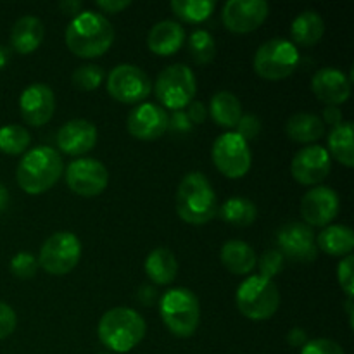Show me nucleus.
<instances>
[{"label":"nucleus","mask_w":354,"mask_h":354,"mask_svg":"<svg viewBox=\"0 0 354 354\" xmlns=\"http://www.w3.org/2000/svg\"><path fill=\"white\" fill-rule=\"evenodd\" d=\"M189 50L197 64H209L216 55V44L209 31L196 30L189 38Z\"/></svg>","instance_id":"473e14b6"},{"label":"nucleus","mask_w":354,"mask_h":354,"mask_svg":"<svg viewBox=\"0 0 354 354\" xmlns=\"http://www.w3.org/2000/svg\"><path fill=\"white\" fill-rule=\"evenodd\" d=\"M209 114L214 123L221 128H235L242 118V106L232 92H218L211 99Z\"/></svg>","instance_id":"cd10ccee"},{"label":"nucleus","mask_w":354,"mask_h":354,"mask_svg":"<svg viewBox=\"0 0 354 354\" xmlns=\"http://www.w3.org/2000/svg\"><path fill=\"white\" fill-rule=\"evenodd\" d=\"M287 342H289V344L292 346V348H301V349H303V346L308 342L306 332H304L303 328H299V327L292 328V330H290L289 334H287Z\"/></svg>","instance_id":"a18cd8bd"},{"label":"nucleus","mask_w":354,"mask_h":354,"mask_svg":"<svg viewBox=\"0 0 354 354\" xmlns=\"http://www.w3.org/2000/svg\"><path fill=\"white\" fill-rule=\"evenodd\" d=\"M325 33V23L317 10H304L290 26V35H292L294 44L301 47H313L322 40Z\"/></svg>","instance_id":"a878e982"},{"label":"nucleus","mask_w":354,"mask_h":354,"mask_svg":"<svg viewBox=\"0 0 354 354\" xmlns=\"http://www.w3.org/2000/svg\"><path fill=\"white\" fill-rule=\"evenodd\" d=\"M44 40V24L35 16H23L14 23L10 31V44L14 50L26 55L37 50Z\"/></svg>","instance_id":"4be33fe9"},{"label":"nucleus","mask_w":354,"mask_h":354,"mask_svg":"<svg viewBox=\"0 0 354 354\" xmlns=\"http://www.w3.org/2000/svg\"><path fill=\"white\" fill-rule=\"evenodd\" d=\"M353 265H354V256L349 254L339 263L337 266V280L341 283L342 290L348 294V297L354 296V277H353Z\"/></svg>","instance_id":"e433bc0d"},{"label":"nucleus","mask_w":354,"mask_h":354,"mask_svg":"<svg viewBox=\"0 0 354 354\" xmlns=\"http://www.w3.org/2000/svg\"><path fill=\"white\" fill-rule=\"evenodd\" d=\"M270 12L265 0H230L225 3L221 21L234 33H251L261 26Z\"/></svg>","instance_id":"4468645a"},{"label":"nucleus","mask_w":354,"mask_h":354,"mask_svg":"<svg viewBox=\"0 0 354 354\" xmlns=\"http://www.w3.org/2000/svg\"><path fill=\"white\" fill-rule=\"evenodd\" d=\"M130 6V0H99V2H97V7L107 14H118Z\"/></svg>","instance_id":"37998d69"},{"label":"nucleus","mask_w":354,"mask_h":354,"mask_svg":"<svg viewBox=\"0 0 354 354\" xmlns=\"http://www.w3.org/2000/svg\"><path fill=\"white\" fill-rule=\"evenodd\" d=\"M315 241L318 249L330 256H349L354 249V234L346 225H327Z\"/></svg>","instance_id":"bb28decb"},{"label":"nucleus","mask_w":354,"mask_h":354,"mask_svg":"<svg viewBox=\"0 0 354 354\" xmlns=\"http://www.w3.org/2000/svg\"><path fill=\"white\" fill-rule=\"evenodd\" d=\"M299 64V50L296 45L283 38L265 41L254 54V71L261 78L279 82L296 71Z\"/></svg>","instance_id":"6e6552de"},{"label":"nucleus","mask_w":354,"mask_h":354,"mask_svg":"<svg viewBox=\"0 0 354 354\" xmlns=\"http://www.w3.org/2000/svg\"><path fill=\"white\" fill-rule=\"evenodd\" d=\"M346 311H348L349 325L353 327V297H348V301H346Z\"/></svg>","instance_id":"3c124183"},{"label":"nucleus","mask_w":354,"mask_h":354,"mask_svg":"<svg viewBox=\"0 0 354 354\" xmlns=\"http://www.w3.org/2000/svg\"><path fill=\"white\" fill-rule=\"evenodd\" d=\"M114 41V28L106 16L93 10H83L73 17L66 30V45L83 59L100 57Z\"/></svg>","instance_id":"f257e3e1"},{"label":"nucleus","mask_w":354,"mask_h":354,"mask_svg":"<svg viewBox=\"0 0 354 354\" xmlns=\"http://www.w3.org/2000/svg\"><path fill=\"white\" fill-rule=\"evenodd\" d=\"M162 322L176 337H190L199 327L201 306L196 294L183 287L169 289L159 303Z\"/></svg>","instance_id":"39448f33"},{"label":"nucleus","mask_w":354,"mask_h":354,"mask_svg":"<svg viewBox=\"0 0 354 354\" xmlns=\"http://www.w3.org/2000/svg\"><path fill=\"white\" fill-rule=\"evenodd\" d=\"M10 61V50L7 47H0V69L6 68Z\"/></svg>","instance_id":"8fccbe9b"},{"label":"nucleus","mask_w":354,"mask_h":354,"mask_svg":"<svg viewBox=\"0 0 354 354\" xmlns=\"http://www.w3.org/2000/svg\"><path fill=\"white\" fill-rule=\"evenodd\" d=\"M147 325L131 308H113L106 311L99 322V339L114 353H128L140 344Z\"/></svg>","instance_id":"20e7f679"},{"label":"nucleus","mask_w":354,"mask_h":354,"mask_svg":"<svg viewBox=\"0 0 354 354\" xmlns=\"http://www.w3.org/2000/svg\"><path fill=\"white\" fill-rule=\"evenodd\" d=\"M138 301H140L144 306H152L156 301V297H158V292H156V287L152 286H142L140 290H138L137 294Z\"/></svg>","instance_id":"49530a36"},{"label":"nucleus","mask_w":354,"mask_h":354,"mask_svg":"<svg viewBox=\"0 0 354 354\" xmlns=\"http://www.w3.org/2000/svg\"><path fill=\"white\" fill-rule=\"evenodd\" d=\"M185 113L187 116H189V120L192 121V124H201L207 116L206 106H204L203 102H199V100H192V102L187 106Z\"/></svg>","instance_id":"79ce46f5"},{"label":"nucleus","mask_w":354,"mask_h":354,"mask_svg":"<svg viewBox=\"0 0 354 354\" xmlns=\"http://www.w3.org/2000/svg\"><path fill=\"white\" fill-rule=\"evenodd\" d=\"M324 124H330L332 128L337 127V124L342 123V113L341 109H337V107L334 106H327L324 109Z\"/></svg>","instance_id":"c03bdc74"},{"label":"nucleus","mask_w":354,"mask_h":354,"mask_svg":"<svg viewBox=\"0 0 354 354\" xmlns=\"http://www.w3.org/2000/svg\"><path fill=\"white\" fill-rule=\"evenodd\" d=\"M277 244L282 256L297 263H311L318 256L313 230L299 221H290L283 225L277 234Z\"/></svg>","instance_id":"ddd939ff"},{"label":"nucleus","mask_w":354,"mask_h":354,"mask_svg":"<svg viewBox=\"0 0 354 354\" xmlns=\"http://www.w3.org/2000/svg\"><path fill=\"white\" fill-rule=\"evenodd\" d=\"M38 270V261L33 254L30 252H17L12 259H10V272L17 279H33L35 273Z\"/></svg>","instance_id":"f704fd0d"},{"label":"nucleus","mask_w":354,"mask_h":354,"mask_svg":"<svg viewBox=\"0 0 354 354\" xmlns=\"http://www.w3.org/2000/svg\"><path fill=\"white\" fill-rule=\"evenodd\" d=\"M59 9L64 14L76 17L80 14V10H82V2H78V0H64V2L59 3Z\"/></svg>","instance_id":"de8ad7c7"},{"label":"nucleus","mask_w":354,"mask_h":354,"mask_svg":"<svg viewBox=\"0 0 354 354\" xmlns=\"http://www.w3.org/2000/svg\"><path fill=\"white\" fill-rule=\"evenodd\" d=\"M328 154L334 156L346 168L354 166V145H353V124L342 121L341 124L332 128L328 135Z\"/></svg>","instance_id":"c85d7f7f"},{"label":"nucleus","mask_w":354,"mask_h":354,"mask_svg":"<svg viewBox=\"0 0 354 354\" xmlns=\"http://www.w3.org/2000/svg\"><path fill=\"white\" fill-rule=\"evenodd\" d=\"M102 354H107V353H102Z\"/></svg>","instance_id":"603ef678"},{"label":"nucleus","mask_w":354,"mask_h":354,"mask_svg":"<svg viewBox=\"0 0 354 354\" xmlns=\"http://www.w3.org/2000/svg\"><path fill=\"white\" fill-rule=\"evenodd\" d=\"M145 273L158 286H168L176 279L178 261L175 254L166 248H156L145 258Z\"/></svg>","instance_id":"b1692460"},{"label":"nucleus","mask_w":354,"mask_h":354,"mask_svg":"<svg viewBox=\"0 0 354 354\" xmlns=\"http://www.w3.org/2000/svg\"><path fill=\"white\" fill-rule=\"evenodd\" d=\"M169 7L182 21L197 24L206 21L213 14L216 3L211 0H173Z\"/></svg>","instance_id":"7c9ffc66"},{"label":"nucleus","mask_w":354,"mask_h":354,"mask_svg":"<svg viewBox=\"0 0 354 354\" xmlns=\"http://www.w3.org/2000/svg\"><path fill=\"white\" fill-rule=\"evenodd\" d=\"M235 128H237L235 133H237L239 137L244 138L249 144V140H254V138L261 133V121L256 116H252V114H242V118L239 120L237 127Z\"/></svg>","instance_id":"58836bf2"},{"label":"nucleus","mask_w":354,"mask_h":354,"mask_svg":"<svg viewBox=\"0 0 354 354\" xmlns=\"http://www.w3.org/2000/svg\"><path fill=\"white\" fill-rule=\"evenodd\" d=\"M235 301L239 311L245 318L252 322H263L272 318L279 310L280 292L273 280L252 275L239 286Z\"/></svg>","instance_id":"423d86ee"},{"label":"nucleus","mask_w":354,"mask_h":354,"mask_svg":"<svg viewBox=\"0 0 354 354\" xmlns=\"http://www.w3.org/2000/svg\"><path fill=\"white\" fill-rule=\"evenodd\" d=\"M301 354H344V349L330 339H313L303 346Z\"/></svg>","instance_id":"4c0bfd02"},{"label":"nucleus","mask_w":354,"mask_h":354,"mask_svg":"<svg viewBox=\"0 0 354 354\" xmlns=\"http://www.w3.org/2000/svg\"><path fill=\"white\" fill-rule=\"evenodd\" d=\"M221 263L234 275H248L256 268V252L248 242L228 241L221 248Z\"/></svg>","instance_id":"5701e85b"},{"label":"nucleus","mask_w":354,"mask_h":354,"mask_svg":"<svg viewBox=\"0 0 354 354\" xmlns=\"http://www.w3.org/2000/svg\"><path fill=\"white\" fill-rule=\"evenodd\" d=\"M287 137L297 144H313L320 140L325 133V124L322 118L310 113H297L289 118L286 124Z\"/></svg>","instance_id":"393cba45"},{"label":"nucleus","mask_w":354,"mask_h":354,"mask_svg":"<svg viewBox=\"0 0 354 354\" xmlns=\"http://www.w3.org/2000/svg\"><path fill=\"white\" fill-rule=\"evenodd\" d=\"M62 158L57 151L40 145L23 156L17 166L16 178L21 189L30 196L47 192L62 175Z\"/></svg>","instance_id":"f03ea898"},{"label":"nucleus","mask_w":354,"mask_h":354,"mask_svg":"<svg viewBox=\"0 0 354 354\" xmlns=\"http://www.w3.org/2000/svg\"><path fill=\"white\" fill-rule=\"evenodd\" d=\"M220 216L234 227H251L258 216V207L244 197H232L220 207Z\"/></svg>","instance_id":"c756f323"},{"label":"nucleus","mask_w":354,"mask_h":354,"mask_svg":"<svg viewBox=\"0 0 354 354\" xmlns=\"http://www.w3.org/2000/svg\"><path fill=\"white\" fill-rule=\"evenodd\" d=\"M152 90L149 76L138 66L120 64L107 76V92L123 104L144 102Z\"/></svg>","instance_id":"9b49d317"},{"label":"nucleus","mask_w":354,"mask_h":354,"mask_svg":"<svg viewBox=\"0 0 354 354\" xmlns=\"http://www.w3.org/2000/svg\"><path fill=\"white\" fill-rule=\"evenodd\" d=\"M330 154L322 145H308L301 149L292 159L290 171L294 180L301 185L313 187L324 182L330 173Z\"/></svg>","instance_id":"2eb2a0df"},{"label":"nucleus","mask_w":354,"mask_h":354,"mask_svg":"<svg viewBox=\"0 0 354 354\" xmlns=\"http://www.w3.org/2000/svg\"><path fill=\"white\" fill-rule=\"evenodd\" d=\"M97 144V128L88 120H71L57 131V145L68 156H82Z\"/></svg>","instance_id":"aec40b11"},{"label":"nucleus","mask_w":354,"mask_h":354,"mask_svg":"<svg viewBox=\"0 0 354 354\" xmlns=\"http://www.w3.org/2000/svg\"><path fill=\"white\" fill-rule=\"evenodd\" d=\"M154 92L161 107L171 111H183L194 100L197 92L196 75L189 66L171 64L162 69L156 80Z\"/></svg>","instance_id":"0eeeda50"},{"label":"nucleus","mask_w":354,"mask_h":354,"mask_svg":"<svg viewBox=\"0 0 354 354\" xmlns=\"http://www.w3.org/2000/svg\"><path fill=\"white\" fill-rule=\"evenodd\" d=\"M104 69L97 64H85L73 73V85L83 92H92L99 88L104 82Z\"/></svg>","instance_id":"72a5a7b5"},{"label":"nucleus","mask_w":354,"mask_h":354,"mask_svg":"<svg viewBox=\"0 0 354 354\" xmlns=\"http://www.w3.org/2000/svg\"><path fill=\"white\" fill-rule=\"evenodd\" d=\"M192 121L189 120L185 111H173L171 116H168V131L175 135H185L192 131Z\"/></svg>","instance_id":"a19ab883"},{"label":"nucleus","mask_w":354,"mask_h":354,"mask_svg":"<svg viewBox=\"0 0 354 354\" xmlns=\"http://www.w3.org/2000/svg\"><path fill=\"white\" fill-rule=\"evenodd\" d=\"M185 41V30L175 21H161L151 28L147 37V45L154 54L168 57L178 52Z\"/></svg>","instance_id":"412c9836"},{"label":"nucleus","mask_w":354,"mask_h":354,"mask_svg":"<svg viewBox=\"0 0 354 354\" xmlns=\"http://www.w3.org/2000/svg\"><path fill=\"white\" fill-rule=\"evenodd\" d=\"M31 137L26 128L19 124H7L0 128V151L10 156H19L26 152Z\"/></svg>","instance_id":"2f4dec72"},{"label":"nucleus","mask_w":354,"mask_h":354,"mask_svg":"<svg viewBox=\"0 0 354 354\" xmlns=\"http://www.w3.org/2000/svg\"><path fill=\"white\" fill-rule=\"evenodd\" d=\"M214 166L227 178H242L251 169V149L235 131H228L218 137L211 151Z\"/></svg>","instance_id":"9d476101"},{"label":"nucleus","mask_w":354,"mask_h":354,"mask_svg":"<svg viewBox=\"0 0 354 354\" xmlns=\"http://www.w3.org/2000/svg\"><path fill=\"white\" fill-rule=\"evenodd\" d=\"M66 183L82 197H95L106 190L109 173L100 161L92 158H78L66 168Z\"/></svg>","instance_id":"f8f14e48"},{"label":"nucleus","mask_w":354,"mask_h":354,"mask_svg":"<svg viewBox=\"0 0 354 354\" xmlns=\"http://www.w3.org/2000/svg\"><path fill=\"white\" fill-rule=\"evenodd\" d=\"M7 204H9V192H7L6 187L0 185V213L6 211Z\"/></svg>","instance_id":"09e8293b"},{"label":"nucleus","mask_w":354,"mask_h":354,"mask_svg":"<svg viewBox=\"0 0 354 354\" xmlns=\"http://www.w3.org/2000/svg\"><path fill=\"white\" fill-rule=\"evenodd\" d=\"M341 201L330 187H315L301 201V214L308 227H325L337 218Z\"/></svg>","instance_id":"dca6fc26"},{"label":"nucleus","mask_w":354,"mask_h":354,"mask_svg":"<svg viewBox=\"0 0 354 354\" xmlns=\"http://www.w3.org/2000/svg\"><path fill=\"white\" fill-rule=\"evenodd\" d=\"M16 324L17 318L12 308L3 303V301H0V341L12 334Z\"/></svg>","instance_id":"ea45409f"},{"label":"nucleus","mask_w":354,"mask_h":354,"mask_svg":"<svg viewBox=\"0 0 354 354\" xmlns=\"http://www.w3.org/2000/svg\"><path fill=\"white\" fill-rule=\"evenodd\" d=\"M82 258V242L71 232H57L41 245L38 265L50 275H66L76 268Z\"/></svg>","instance_id":"1a4fd4ad"},{"label":"nucleus","mask_w":354,"mask_h":354,"mask_svg":"<svg viewBox=\"0 0 354 354\" xmlns=\"http://www.w3.org/2000/svg\"><path fill=\"white\" fill-rule=\"evenodd\" d=\"M176 213L190 225H204L216 216V192L203 173L183 176L176 190Z\"/></svg>","instance_id":"7ed1b4c3"},{"label":"nucleus","mask_w":354,"mask_h":354,"mask_svg":"<svg viewBox=\"0 0 354 354\" xmlns=\"http://www.w3.org/2000/svg\"><path fill=\"white\" fill-rule=\"evenodd\" d=\"M311 90L318 100L325 102L327 106L337 107L344 104L351 95V80L335 68L318 69L311 78Z\"/></svg>","instance_id":"6ab92c4d"},{"label":"nucleus","mask_w":354,"mask_h":354,"mask_svg":"<svg viewBox=\"0 0 354 354\" xmlns=\"http://www.w3.org/2000/svg\"><path fill=\"white\" fill-rule=\"evenodd\" d=\"M21 116L31 127H44L52 120L55 111V97L50 86L33 83L26 86L19 97Z\"/></svg>","instance_id":"a211bd4d"},{"label":"nucleus","mask_w":354,"mask_h":354,"mask_svg":"<svg viewBox=\"0 0 354 354\" xmlns=\"http://www.w3.org/2000/svg\"><path fill=\"white\" fill-rule=\"evenodd\" d=\"M283 268V256L277 249H270L259 259V277L272 280Z\"/></svg>","instance_id":"c9c22d12"},{"label":"nucleus","mask_w":354,"mask_h":354,"mask_svg":"<svg viewBox=\"0 0 354 354\" xmlns=\"http://www.w3.org/2000/svg\"><path fill=\"white\" fill-rule=\"evenodd\" d=\"M168 116L165 107L159 104L144 102L128 116V131L138 140H158L168 131Z\"/></svg>","instance_id":"f3484780"}]
</instances>
